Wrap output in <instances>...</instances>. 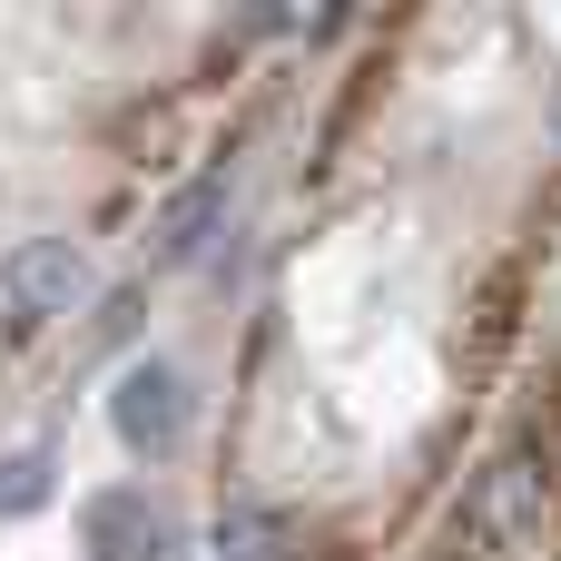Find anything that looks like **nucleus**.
Masks as SVG:
<instances>
[{"label":"nucleus","mask_w":561,"mask_h":561,"mask_svg":"<svg viewBox=\"0 0 561 561\" xmlns=\"http://www.w3.org/2000/svg\"><path fill=\"white\" fill-rule=\"evenodd\" d=\"M217 217H227V168H197V178L158 207V266H197L207 237H217Z\"/></svg>","instance_id":"nucleus-6"},{"label":"nucleus","mask_w":561,"mask_h":561,"mask_svg":"<svg viewBox=\"0 0 561 561\" xmlns=\"http://www.w3.org/2000/svg\"><path fill=\"white\" fill-rule=\"evenodd\" d=\"M542 463L533 454H493L483 473H473V503H463V542H483V552H513V542H533L542 533Z\"/></svg>","instance_id":"nucleus-3"},{"label":"nucleus","mask_w":561,"mask_h":561,"mask_svg":"<svg viewBox=\"0 0 561 561\" xmlns=\"http://www.w3.org/2000/svg\"><path fill=\"white\" fill-rule=\"evenodd\" d=\"M49 483H59V454H49V444H20V454L0 463V523H30V513L49 503Z\"/></svg>","instance_id":"nucleus-7"},{"label":"nucleus","mask_w":561,"mask_h":561,"mask_svg":"<svg viewBox=\"0 0 561 561\" xmlns=\"http://www.w3.org/2000/svg\"><path fill=\"white\" fill-rule=\"evenodd\" d=\"M79 552L89 561H178V523L138 483H108V493L79 503Z\"/></svg>","instance_id":"nucleus-4"},{"label":"nucleus","mask_w":561,"mask_h":561,"mask_svg":"<svg viewBox=\"0 0 561 561\" xmlns=\"http://www.w3.org/2000/svg\"><path fill=\"white\" fill-rule=\"evenodd\" d=\"M296 552H306V533H296L286 503L237 493V503H217V523H207V561H296Z\"/></svg>","instance_id":"nucleus-5"},{"label":"nucleus","mask_w":561,"mask_h":561,"mask_svg":"<svg viewBox=\"0 0 561 561\" xmlns=\"http://www.w3.org/2000/svg\"><path fill=\"white\" fill-rule=\"evenodd\" d=\"M79 296H89V256H79L69 237H20V247L0 256V306H10L20 335H39V325L69 316Z\"/></svg>","instance_id":"nucleus-2"},{"label":"nucleus","mask_w":561,"mask_h":561,"mask_svg":"<svg viewBox=\"0 0 561 561\" xmlns=\"http://www.w3.org/2000/svg\"><path fill=\"white\" fill-rule=\"evenodd\" d=\"M187 424H197V404H187V375H178V365H158V355L118 365V385H108V434H118L138 463H168V454L187 444Z\"/></svg>","instance_id":"nucleus-1"},{"label":"nucleus","mask_w":561,"mask_h":561,"mask_svg":"<svg viewBox=\"0 0 561 561\" xmlns=\"http://www.w3.org/2000/svg\"><path fill=\"white\" fill-rule=\"evenodd\" d=\"M138 306H148V286H108V306H99V345H128Z\"/></svg>","instance_id":"nucleus-8"},{"label":"nucleus","mask_w":561,"mask_h":561,"mask_svg":"<svg viewBox=\"0 0 561 561\" xmlns=\"http://www.w3.org/2000/svg\"><path fill=\"white\" fill-rule=\"evenodd\" d=\"M552 118H561V108H552Z\"/></svg>","instance_id":"nucleus-9"}]
</instances>
